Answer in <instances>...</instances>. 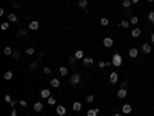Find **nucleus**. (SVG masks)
I'll return each instance as SVG.
<instances>
[{"label": "nucleus", "mask_w": 154, "mask_h": 116, "mask_svg": "<svg viewBox=\"0 0 154 116\" xmlns=\"http://www.w3.org/2000/svg\"><path fill=\"white\" fill-rule=\"evenodd\" d=\"M74 56H76V59H85V57H83V51H82V50H77Z\"/></svg>", "instance_id": "22"}, {"label": "nucleus", "mask_w": 154, "mask_h": 116, "mask_svg": "<svg viewBox=\"0 0 154 116\" xmlns=\"http://www.w3.org/2000/svg\"><path fill=\"white\" fill-rule=\"evenodd\" d=\"M153 97H154V95H153Z\"/></svg>", "instance_id": "48"}, {"label": "nucleus", "mask_w": 154, "mask_h": 116, "mask_svg": "<svg viewBox=\"0 0 154 116\" xmlns=\"http://www.w3.org/2000/svg\"><path fill=\"white\" fill-rule=\"evenodd\" d=\"M93 101H94V96H93V95H88V96H86V102H89V104H91Z\"/></svg>", "instance_id": "35"}, {"label": "nucleus", "mask_w": 154, "mask_h": 116, "mask_svg": "<svg viewBox=\"0 0 154 116\" xmlns=\"http://www.w3.org/2000/svg\"><path fill=\"white\" fill-rule=\"evenodd\" d=\"M129 25H131V23H129L128 20H122V22H120V26H122V28H128Z\"/></svg>", "instance_id": "29"}, {"label": "nucleus", "mask_w": 154, "mask_h": 116, "mask_svg": "<svg viewBox=\"0 0 154 116\" xmlns=\"http://www.w3.org/2000/svg\"><path fill=\"white\" fill-rule=\"evenodd\" d=\"M5 101H6V102H9V104H11V102H13V97H11L9 95H5Z\"/></svg>", "instance_id": "37"}, {"label": "nucleus", "mask_w": 154, "mask_h": 116, "mask_svg": "<svg viewBox=\"0 0 154 116\" xmlns=\"http://www.w3.org/2000/svg\"><path fill=\"white\" fill-rule=\"evenodd\" d=\"M51 87L59 88V87H60V80H59V79H51Z\"/></svg>", "instance_id": "18"}, {"label": "nucleus", "mask_w": 154, "mask_h": 116, "mask_svg": "<svg viewBox=\"0 0 154 116\" xmlns=\"http://www.w3.org/2000/svg\"><path fill=\"white\" fill-rule=\"evenodd\" d=\"M148 20H150L151 23H154V11H151V13L148 14Z\"/></svg>", "instance_id": "32"}, {"label": "nucleus", "mask_w": 154, "mask_h": 116, "mask_svg": "<svg viewBox=\"0 0 154 116\" xmlns=\"http://www.w3.org/2000/svg\"><path fill=\"white\" fill-rule=\"evenodd\" d=\"M128 54H129V57H131V59H136V57L139 56V50H137V48H134V46H133V48H131V50L128 51Z\"/></svg>", "instance_id": "5"}, {"label": "nucleus", "mask_w": 154, "mask_h": 116, "mask_svg": "<svg viewBox=\"0 0 154 116\" xmlns=\"http://www.w3.org/2000/svg\"><path fill=\"white\" fill-rule=\"evenodd\" d=\"M131 5H133V3H131V0H123V2H122V6L123 8H129Z\"/></svg>", "instance_id": "27"}, {"label": "nucleus", "mask_w": 154, "mask_h": 116, "mask_svg": "<svg viewBox=\"0 0 154 116\" xmlns=\"http://www.w3.org/2000/svg\"><path fill=\"white\" fill-rule=\"evenodd\" d=\"M114 116H120V115H119V113H116V115H114Z\"/></svg>", "instance_id": "47"}, {"label": "nucleus", "mask_w": 154, "mask_h": 116, "mask_svg": "<svg viewBox=\"0 0 154 116\" xmlns=\"http://www.w3.org/2000/svg\"><path fill=\"white\" fill-rule=\"evenodd\" d=\"M42 110H43V104L42 102H36V104H34V112H42Z\"/></svg>", "instance_id": "14"}, {"label": "nucleus", "mask_w": 154, "mask_h": 116, "mask_svg": "<svg viewBox=\"0 0 154 116\" xmlns=\"http://www.w3.org/2000/svg\"><path fill=\"white\" fill-rule=\"evenodd\" d=\"M17 36H19V37H25V36H26V30H19Z\"/></svg>", "instance_id": "31"}, {"label": "nucleus", "mask_w": 154, "mask_h": 116, "mask_svg": "<svg viewBox=\"0 0 154 116\" xmlns=\"http://www.w3.org/2000/svg\"><path fill=\"white\" fill-rule=\"evenodd\" d=\"M72 110H74V112H80V110H82V104L79 102V101L74 102V104H72Z\"/></svg>", "instance_id": "16"}, {"label": "nucleus", "mask_w": 154, "mask_h": 116, "mask_svg": "<svg viewBox=\"0 0 154 116\" xmlns=\"http://www.w3.org/2000/svg\"><path fill=\"white\" fill-rule=\"evenodd\" d=\"M111 63H112V62H108V63H106V62H103V60H100V62H99V68H105L106 65H111Z\"/></svg>", "instance_id": "28"}, {"label": "nucleus", "mask_w": 154, "mask_h": 116, "mask_svg": "<svg viewBox=\"0 0 154 116\" xmlns=\"http://www.w3.org/2000/svg\"><path fill=\"white\" fill-rule=\"evenodd\" d=\"M129 23H133V25H137V23H139V17H137V16H133V17H131V20H129Z\"/></svg>", "instance_id": "26"}, {"label": "nucleus", "mask_w": 154, "mask_h": 116, "mask_svg": "<svg viewBox=\"0 0 154 116\" xmlns=\"http://www.w3.org/2000/svg\"><path fill=\"white\" fill-rule=\"evenodd\" d=\"M48 104H49V105H54V104H56V97L49 96V97H48Z\"/></svg>", "instance_id": "33"}, {"label": "nucleus", "mask_w": 154, "mask_h": 116, "mask_svg": "<svg viewBox=\"0 0 154 116\" xmlns=\"http://www.w3.org/2000/svg\"><path fill=\"white\" fill-rule=\"evenodd\" d=\"M59 71H60L62 76H66V74H68V68H66V67H60V68H59Z\"/></svg>", "instance_id": "25"}, {"label": "nucleus", "mask_w": 154, "mask_h": 116, "mask_svg": "<svg viewBox=\"0 0 154 116\" xmlns=\"http://www.w3.org/2000/svg\"><path fill=\"white\" fill-rule=\"evenodd\" d=\"M86 116H99V108H91V110H88Z\"/></svg>", "instance_id": "13"}, {"label": "nucleus", "mask_w": 154, "mask_h": 116, "mask_svg": "<svg viewBox=\"0 0 154 116\" xmlns=\"http://www.w3.org/2000/svg\"><path fill=\"white\" fill-rule=\"evenodd\" d=\"M19 104H20L22 107H28V102H26L25 99H20V101H19Z\"/></svg>", "instance_id": "36"}, {"label": "nucleus", "mask_w": 154, "mask_h": 116, "mask_svg": "<svg viewBox=\"0 0 154 116\" xmlns=\"http://www.w3.org/2000/svg\"><path fill=\"white\" fill-rule=\"evenodd\" d=\"M0 28H2L3 31H6L8 28H9V22H3V23H2V26H0Z\"/></svg>", "instance_id": "30"}, {"label": "nucleus", "mask_w": 154, "mask_h": 116, "mask_svg": "<svg viewBox=\"0 0 154 116\" xmlns=\"http://www.w3.org/2000/svg\"><path fill=\"white\" fill-rule=\"evenodd\" d=\"M82 60H83V65L85 67H89V65H93V63H94L93 57H85V59H82Z\"/></svg>", "instance_id": "10"}, {"label": "nucleus", "mask_w": 154, "mask_h": 116, "mask_svg": "<svg viewBox=\"0 0 154 116\" xmlns=\"http://www.w3.org/2000/svg\"><path fill=\"white\" fill-rule=\"evenodd\" d=\"M117 96L120 97V99H125V97H126V88H122L120 87V90L117 91Z\"/></svg>", "instance_id": "11"}, {"label": "nucleus", "mask_w": 154, "mask_h": 116, "mask_svg": "<svg viewBox=\"0 0 154 116\" xmlns=\"http://www.w3.org/2000/svg\"><path fill=\"white\" fill-rule=\"evenodd\" d=\"M56 113L59 115V116H63V115L66 113V108H65L63 105H57V107H56Z\"/></svg>", "instance_id": "6"}, {"label": "nucleus", "mask_w": 154, "mask_h": 116, "mask_svg": "<svg viewBox=\"0 0 154 116\" xmlns=\"http://www.w3.org/2000/svg\"><path fill=\"white\" fill-rule=\"evenodd\" d=\"M36 67H37V62H31V63H29V68H32V70H34Z\"/></svg>", "instance_id": "41"}, {"label": "nucleus", "mask_w": 154, "mask_h": 116, "mask_svg": "<svg viewBox=\"0 0 154 116\" xmlns=\"http://www.w3.org/2000/svg\"><path fill=\"white\" fill-rule=\"evenodd\" d=\"M100 25L102 26H108V25H110V22H108L106 17H102V19H100Z\"/></svg>", "instance_id": "23"}, {"label": "nucleus", "mask_w": 154, "mask_h": 116, "mask_svg": "<svg viewBox=\"0 0 154 116\" xmlns=\"http://www.w3.org/2000/svg\"><path fill=\"white\" fill-rule=\"evenodd\" d=\"M13 71H5V74H3V77H5V80H11L13 79Z\"/></svg>", "instance_id": "19"}, {"label": "nucleus", "mask_w": 154, "mask_h": 116, "mask_svg": "<svg viewBox=\"0 0 154 116\" xmlns=\"http://www.w3.org/2000/svg\"><path fill=\"white\" fill-rule=\"evenodd\" d=\"M68 60H70V63L72 65V63L76 62V56H70V59H68Z\"/></svg>", "instance_id": "39"}, {"label": "nucleus", "mask_w": 154, "mask_h": 116, "mask_svg": "<svg viewBox=\"0 0 154 116\" xmlns=\"http://www.w3.org/2000/svg\"><path fill=\"white\" fill-rule=\"evenodd\" d=\"M8 22H13V23L17 22V16H15L14 13H9V14H8Z\"/></svg>", "instance_id": "20"}, {"label": "nucleus", "mask_w": 154, "mask_h": 116, "mask_svg": "<svg viewBox=\"0 0 154 116\" xmlns=\"http://www.w3.org/2000/svg\"><path fill=\"white\" fill-rule=\"evenodd\" d=\"M151 45L150 43H143V45H142V51H143V54H150L151 53Z\"/></svg>", "instance_id": "9"}, {"label": "nucleus", "mask_w": 154, "mask_h": 116, "mask_svg": "<svg viewBox=\"0 0 154 116\" xmlns=\"http://www.w3.org/2000/svg\"><path fill=\"white\" fill-rule=\"evenodd\" d=\"M43 73H45V74H46V76H49V74H51V73H53V71H51V68H48V67H45V68H43Z\"/></svg>", "instance_id": "34"}, {"label": "nucleus", "mask_w": 154, "mask_h": 116, "mask_svg": "<svg viewBox=\"0 0 154 116\" xmlns=\"http://www.w3.org/2000/svg\"><path fill=\"white\" fill-rule=\"evenodd\" d=\"M80 80H82V76L79 73H74L72 76L70 77V84H72V85H79L80 84Z\"/></svg>", "instance_id": "2"}, {"label": "nucleus", "mask_w": 154, "mask_h": 116, "mask_svg": "<svg viewBox=\"0 0 154 116\" xmlns=\"http://www.w3.org/2000/svg\"><path fill=\"white\" fill-rule=\"evenodd\" d=\"M11 116H17V112H15V110H13V113H11Z\"/></svg>", "instance_id": "44"}, {"label": "nucleus", "mask_w": 154, "mask_h": 116, "mask_svg": "<svg viewBox=\"0 0 154 116\" xmlns=\"http://www.w3.org/2000/svg\"><path fill=\"white\" fill-rule=\"evenodd\" d=\"M103 45L106 46V48H111V46L114 45V40H112L111 37H105V39H103Z\"/></svg>", "instance_id": "8"}, {"label": "nucleus", "mask_w": 154, "mask_h": 116, "mask_svg": "<svg viewBox=\"0 0 154 116\" xmlns=\"http://www.w3.org/2000/svg\"><path fill=\"white\" fill-rule=\"evenodd\" d=\"M14 2H15V0H14Z\"/></svg>", "instance_id": "49"}, {"label": "nucleus", "mask_w": 154, "mask_h": 116, "mask_svg": "<svg viewBox=\"0 0 154 116\" xmlns=\"http://www.w3.org/2000/svg\"><path fill=\"white\" fill-rule=\"evenodd\" d=\"M120 87H122V88H126V87H128V80H123V82L120 84Z\"/></svg>", "instance_id": "40"}, {"label": "nucleus", "mask_w": 154, "mask_h": 116, "mask_svg": "<svg viewBox=\"0 0 154 116\" xmlns=\"http://www.w3.org/2000/svg\"><path fill=\"white\" fill-rule=\"evenodd\" d=\"M151 42H153V43H154V33H153V34H151Z\"/></svg>", "instance_id": "45"}, {"label": "nucleus", "mask_w": 154, "mask_h": 116, "mask_svg": "<svg viewBox=\"0 0 154 116\" xmlns=\"http://www.w3.org/2000/svg\"><path fill=\"white\" fill-rule=\"evenodd\" d=\"M131 110H133V107L129 105V104H125V105L122 107V112L125 113V115H128V113H131Z\"/></svg>", "instance_id": "12"}, {"label": "nucleus", "mask_w": 154, "mask_h": 116, "mask_svg": "<svg viewBox=\"0 0 154 116\" xmlns=\"http://www.w3.org/2000/svg\"><path fill=\"white\" fill-rule=\"evenodd\" d=\"M148 2H150V3H153V2H154V0H148Z\"/></svg>", "instance_id": "46"}, {"label": "nucleus", "mask_w": 154, "mask_h": 116, "mask_svg": "<svg viewBox=\"0 0 154 116\" xmlns=\"http://www.w3.org/2000/svg\"><path fill=\"white\" fill-rule=\"evenodd\" d=\"M117 80H119V74H117L116 71H112V73L110 74V82H111V84H117Z\"/></svg>", "instance_id": "7"}, {"label": "nucleus", "mask_w": 154, "mask_h": 116, "mask_svg": "<svg viewBox=\"0 0 154 116\" xmlns=\"http://www.w3.org/2000/svg\"><path fill=\"white\" fill-rule=\"evenodd\" d=\"M140 34H142V31L139 30V28H134L133 33H131V36H133L134 39H137V37H140Z\"/></svg>", "instance_id": "15"}, {"label": "nucleus", "mask_w": 154, "mask_h": 116, "mask_svg": "<svg viewBox=\"0 0 154 116\" xmlns=\"http://www.w3.org/2000/svg\"><path fill=\"white\" fill-rule=\"evenodd\" d=\"M13 48H11V46H5V50H3V54L5 56H13Z\"/></svg>", "instance_id": "17"}, {"label": "nucleus", "mask_w": 154, "mask_h": 116, "mask_svg": "<svg viewBox=\"0 0 154 116\" xmlns=\"http://www.w3.org/2000/svg\"><path fill=\"white\" fill-rule=\"evenodd\" d=\"M140 2V0H131V3H133V5H136V3H139Z\"/></svg>", "instance_id": "43"}, {"label": "nucleus", "mask_w": 154, "mask_h": 116, "mask_svg": "<svg viewBox=\"0 0 154 116\" xmlns=\"http://www.w3.org/2000/svg\"><path fill=\"white\" fill-rule=\"evenodd\" d=\"M25 53H26L28 56H32L34 53H36V50H34L32 46H29V48H26V50H25Z\"/></svg>", "instance_id": "24"}, {"label": "nucleus", "mask_w": 154, "mask_h": 116, "mask_svg": "<svg viewBox=\"0 0 154 116\" xmlns=\"http://www.w3.org/2000/svg\"><path fill=\"white\" fill-rule=\"evenodd\" d=\"M111 62H112V65H114V67H120L122 63H123V59H122V56H120V54L114 53V54H112V60H111Z\"/></svg>", "instance_id": "1"}, {"label": "nucleus", "mask_w": 154, "mask_h": 116, "mask_svg": "<svg viewBox=\"0 0 154 116\" xmlns=\"http://www.w3.org/2000/svg\"><path fill=\"white\" fill-rule=\"evenodd\" d=\"M13 6H14V8H19V6H20V3H19V2H14Z\"/></svg>", "instance_id": "42"}, {"label": "nucleus", "mask_w": 154, "mask_h": 116, "mask_svg": "<svg viewBox=\"0 0 154 116\" xmlns=\"http://www.w3.org/2000/svg\"><path fill=\"white\" fill-rule=\"evenodd\" d=\"M49 96H51L49 88H42V90H40V97H43V99H48Z\"/></svg>", "instance_id": "3"}, {"label": "nucleus", "mask_w": 154, "mask_h": 116, "mask_svg": "<svg viewBox=\"0 0 154 116\" xmlns=\"http://www.w3.org/2000/svg\"><path fill=\"white\" fill-rule=\"evenodd\" d=\"M79 6L83 8V9H86V6H88V0H79Z\"/></svg>", "instance_id": "21"}, {"label": "nucleus", "mask_w": 154, "mask_h": 116, "mask_svg": "<svg viewBox=\"0 0 154 116\" xmlns=\"http://www.w3.org/2000/svg\"><path fill=\"white\" fill-rule=\"evenodd\" d=\"M19 56H20V53H19V51H14V53H13V57H14V59H19Z\"/></svg>", "instance_id": "38"}, {"label": "nucleus", "mask_w": 154, "mask_h": 116, "mask_svg": "<svg viewBox=\"0 0 154 116\" xmlns=\"http://www.w3.org/2000/svg\"><path fill=\"white\" fill-rule=\"evenodd\" d=\"M39 26H40V23H39L37 20H32V22H29V25H28V28H29V30H32V31L39 30Z\"/></svg>", "instance_id": "4"}]
</instances>
